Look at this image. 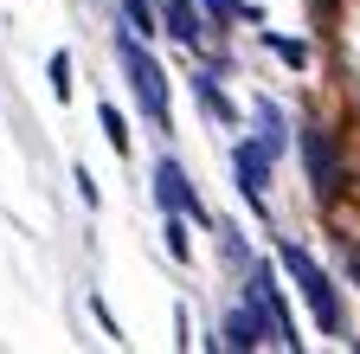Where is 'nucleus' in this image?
<instances>
[{
	"instance_id": "f257e3e1",
	"label": "nucleus",
	"mask_w": 360,
	"mask_h": 354,
	"mask_svg": "<svg viewBox=\"0 0 360 354\" xmlns=\"http://www.w3.org/2000/svg\"><path fill=\"white\" fill-rule=\"evenodd\" d=\"M283 271L302 284V296H309V309H315V316H322V329H328V335H341V329H347L341 296H335V284H328L322 271H315V258H309L302 245H283Z\"/></svg>"
},
{
	"instance_id": "f03ea898",
	"label": "nucleus",
	"mask_w": 360,
	"mask_h": 354,
	"mask_svg": "<svg viewBox=\"0 0 360 354\" xmlns=\"http://www.w3.org/2000/svg\"><path fill=\"white\" fill-rule=\"evenodd\" d=\"M116 52H122V71H129V91L142 97L148 122H155V129H167V84H161V65H155V58H148L142 46H135L129 32L116 39Z\"/></svg>"
},
{
	"instance_id": "7ed1b4c3",
	"label": "nucleus",
	"mask_w": 360,
	"mask_h": 354,
	"mask_svg": "<svg viewBox=\"0 0 360 354\" xmlns=\"http://www.w3.org/2000/svg\"><path fill=\"white\" fill-rule=\"evenodd\" d=\"M302 155H309L315 200H335V194H341V155H335V136H328V129H302Z\"/></svg>"
},
{
	"instance_id": "20e7f679",
	"label": "nucleus",
	"mask_w": 360,
	"mask_h": 354,
	"mask_svg": "<svg viewBox=\"0 0 360 354\" xmlns=\"http://www.w3.org/2000/svg\"><path fill=\"white\" fill-rule=\"evenodd\" d=\"M155 200H161L167 213H180V219H206V206H200L193 181H187L174 161H161V167H155Z\"/></svg>"
},
{
	"instance_id": "39448f33",
	"label": "nucleus",
	"mask_w": 360,
	"mask_h": 354,
	"mask_svg": "<svg viewBox=\"0 0 360 354\" xmlns=\"http://www.w3.org/2000/svg\"><path fill=\"white\" fill-rule=\"evenodd\" d=\"M270 161H277V155H270L264 142H238L232 148V167H238V187H245V200L264 213V174H270Z\"/></svg>"
},
{
	"instance_id": "423d86ee",
	"label": "nucleus",
	"mask_w": 360,
	"mask_h": 354,
	"mask_svg": "<svg viewBox=\"0 0 360 354\" xmlns=\"http://www.w3.org/2000/svg\"><path fill=\"white\" fill-rule=\"evenodd\" d=\"M251 303L270 316V335H277L283 348H296V322H290V309H283V296H277V277H270V271H251Z\"/></svg>"
},
{
	"instance_id": "0eeeda50",
	"label": "nucleus",
	"mask_w": 360,
	"mask_h": 354,
	"mask_svg": "<svg viewBox=\"0 0 360 354\" xmlns=\"http://www.w3.org/2000/svg\"><path fill=\"white\" fill-rule=\"evenodd\" d=\"M264 335H270V316L245 296V309H232V316H225V348H257ZM270 341H277V335H270Z\"/></svg>"
},
{
	"instance_id": "6e6552de",
	"label": "nucleus",
	"mask_w": 360,
	"mask_h": 354,
	"mask_svg": "<svg viewBox=\"0 0 360 354\" xmlns=\"http://www.w3.org/2000/svg\"><path fill=\"white\" fill-rule=\"evenodd\" d=\"M161 20H167V32L180 39V46H193V39H200V13H193V0H161Z\"/></svg>"
},
{
	"instance_id": "1a4fd4ad",
	"label": "nucleus",
	"mask_w": 360,
	"mask_h": 354,
	"mask_svg": "<svg viewBox=\"0 0 360 354\" xmlns=\"http://www.w3.org/2000/svg\"><path fill=\"white\" fill-rule=\"evenodd\" d=\"M200 103H206V110H212L219 122H232V103H225V91H219L212 77H200Z\"/></svg>"
},
{
	"instance_id": "9d476101",
	"label": "nucleus",
	"mask_w": 360,
	"mask_h": 354,
	"mask_svg": "<svg viewBox=\"0 0 360 354\" xmlns=\"http://www.w3.org/2000/svg\"><path fill=\"white\" fill-rule=\"evenodd\" d=\"M122 13H129V26L142 32V39L155 32V7H148V0H122Z\"/></svg>"
},
{
	"instance_id": "9b49d317",
	"label": "nucleus",
	"mask_w": 360,
	"mask_h": 354,
	"mask_svg": "<svg viewBox=\"0 0 360 354\" xmlns=\"http://www.w3.org/2000/svg\"><path fill=\"white\" fill-rule=\"evenodd\" d=\"M103 136H110V148H116V155L129 148V129H122V116H116L110 103H103Z\"/></svg>"
},
{
	"instance_id": "f8f14e48",
	"label": "nucleus",
	"mask_w": 360,
	"mask_h": 354,
	"mask_svg": "<svg viewBox=\"0 0 360 354\" xmlns=\"http://www.w3.org/2000/svg\"><path fill=\"white\" fill-rule=\"evenodd\" d=\"M52 91H58V97H71V58H65V52L52 58Z\"/></svg>"
},
{
	"instance_id": "ddd939ff",
	"label": "nucleus",
	"mask_w": 360,
	"mask_h": 354,
	"mask_svg": "<svg viewBox=\"0 0 360 354\" xmlns=\"http://www.w3.org/2000/svg\"><path fill=\"white\" fill-rule=\"evenodd\" d=\"M270 52H277V58H290V65H302V58H309V52L296 46V39H270Z\"/></svg>"
},
{
	"instance_id": "4468645a",
	"label": "nucleus",
	"mask_w": 360,
	"mask_h": 354,
	"mask_svg": "<svg viewBox=\"0 0 360 354\" xmlns=\"http://www.w3.org/2000/svg\"><path fill=\"white\" fill-rule=\"evenodd\" d=\"M167 251H174V258H187V232H180V213L167 219Z\"/></svg>"
},
{
	"instance_id": "2eb2a0df",
	"label": "nucleus",
	"mask_w": 360,
	"mask_h": 354,
	"mask_svg": "<svg viewBox=\"0 0 360 354\" xmlns=\"http://www.w3.org/2000/svg\"><path fill=\"white\" fill-rule=\"evenodd\" d=\"M206 7H212L219 20H225V13H238V7H232V0H206Z\"/></svg>"
},
{
	"instance_id": "dca6fc26",
	"label": "nucleus",
	"mask_w": 360,
	"mask_h": 354,
	"mask_svg": "<svg viewBox=\"0 0 360 354\" xmlns=\"http://www.w3.org/2000/svg\"><path fill=\"white\" fill-rule=\"evenodd\" d=\"M347 264H354V277H360V245H347Z\"/></svg>"
}]
</instances>
